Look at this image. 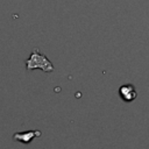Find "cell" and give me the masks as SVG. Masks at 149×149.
I'll use <instances>...</instances> for the list:
<instances>
[{
    "mask_svg": "<svg viewBox=\"0 0 149 149\" xmlns=\"http://www.w3.org/2000/svg\"><path fill=\"white\" fill-rule=\"evenodd\" d=\"M41 134L42 133L40 130H27V132H22V133H15L13 135V139L15 141H21L23 143H29V142H31V140L34 137H40Z\"/></svg>",
    "mask_w": 149,
    "mask_h": 149,
    "instance_id": "2",
    "label": "cell"
},
{
    "mask_svg": "<svg viewBox=\"0 0 149 149\" xmlns=\"http://www.w3.org/2000/svg\"><path fill=\"white\" fill-rule=\"evenodd\" d=\"M26 65H27V70H29V71H31L36 68L42 69L44 72H52L54 71V65L47 58L45 55L40 52L38 48L33 49L30 57L26 61Z\"/></svg>",
    "mask_w": 149,
    "mask_h": 149,
    "instance_id": "1",
    "label": "cell"
},
{
    "mask_svg": "<svg viewBox=\"0 0 149 149\" xmlns=\"http://www.w3.org/2000/svg\"><path fill=\"white\" fill-rule=\"evenodd\" d=\"M119 93H120V97L122 98V100L125 101H132L136 98V91H135V87L130 84H127V85H122L119 90Z\"/></svg>",
    "mask_w": 149,
    "mask_h": 149,
    "instance_id": "3",
    "label": "cell"
}]
</instances>
